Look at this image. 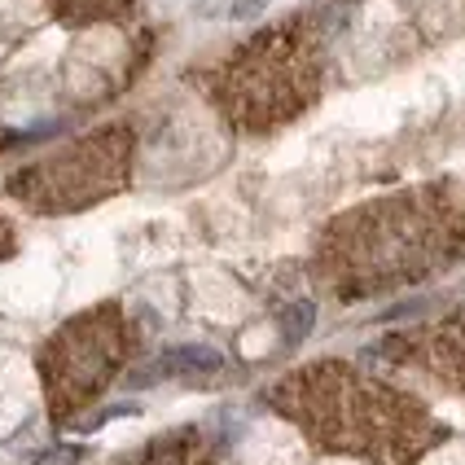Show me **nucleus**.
Here are the masks:
<instances>
[{"label":"nucleus","instance_id":"obj_1","mask_svg":"<svg viewBox=\"0 0 465 465\" xmlns=\"http://www.w3.org/2000/svg\"><path fill=\"white\" fill-rule=\"evenodd\" d=\"M465 255V211L448 189H413L347 211L321 237V277L342 294L421 282Z\"/></svg>","mask_w":465,"mask_h":465},{"label":"nucleus","instance_id":"obj_2","mask_svg":"<svg viewBox=\"0 0 465 465\" xmlns=\"http://www.w3.org/2000/svg\"><path fill=\"white\" fill-rule=\"evenodd\" d=\"M290 421L330 452H356L373 465H413L440 426L430 413L387 382H373L347 364H312L268 395Z\"/></svg>","mask_w":465,"mask_h":465},{"label":"nucleus","instance_id":"obj_3","mask_svg":"<svg viewBox=\"0 0 465 465\" xmlns=\"http://www.w3.org/2000/svg\"><path fill=\"white\" fill-rule=\"evenodd\" d=\"M211 102L242 132H268L308 110L321 88V49L303 23L255 35L207 79Z\"/></svg>","mask_w":465,"mask_h":465},{"label":"nucleus","instance_id":"obj_4","mask_svg":"<svg viewBox=\"0 0 465 465\" xmlns=\"http://www.w3.org/2000/svg\"><path fill=\"white\" fill-rule=\"evenodd\" d=\"M132 172V132L105 128L88 141L66 145L62 154L31 163L26 172H18L9 181V193L26 203L31 211H84L93 203H102L110 193H119L128 184Z\"/></svg>","mask_w":465,"mask_h":465},{"label":"nucleus","instance_id":"obj_5","mask_svg":"<svg viewBox=\"0 0 465 465\" xmlns=\"http://www.w3.org/2000/svg\"><path fill=\"white\" fill-rule=\"evenodd\" d=\"M124 356H128V325L114 303L66 321L40 347V378H45L53 413L71 417L88 400H97L114 382Z\"/></svg>","mask_w":465,"mask_h":465},{"label":"nucleus","instance_id":"obj_6","mask_svg":"<svg viewBox=\"0 0 465 465\" xmlns=\"http://www.w3.org/2000/svg\"><path fill=\"white\" fill-rule=\"evenodd\" d=\"M400 361H417L430 369L443 387L465 391V316H452L426 334H413V342H400Z\"/></svg>","mask_w":465,"mask_h":465},{"label":"nucleus","instance_id":"obj_7","mask_svg":"<svg viewBox=\"0 0 465 465\" xmlns=\"http://www.w3.org/2000/svg\"><path fill=\"white\" fill-rule=\"evenodd\" d=\"M224 369V356L211 351V347H176V351H163L150 369H145V382L158 378H184V373H215Z\"/></svg>","mask_w":465,"mask_h":465},{"label":"nucleus","instance_id":"obj_8","mask_svg":"<svg viewBox=\"0 0 465 465\" xmlns=\"http://www.w3.org/2000/svg\"><path fill=\"white\" fill-rule=\"evenodd\" d=\"M57 9V18L71 26H84V23H105V18H119L128 9L132 0H49Z\"/></svg>","mask_w":465,"mask_h":465},{"label":"nucleus","instance_id":"obj_9","mask_svg":"<svg viewBox=\"0 0 465 465\" xmlns=\"http://www.w3.org/2000/svg\"><path fill=\"white\" fill-rule=\"evenodd\" d=\"M128 465H211V457L193 440H167V443H154L150 452H141Z\"/></svg>","mask_w":465,"mask_h":465},{"label":"nucleus","instance_id":"obj_10","mask_svg":"<svg viewBox=\"0 0 465 465\" xmlns=\"http://www.w3.org/2000/svg\"><path fill=\"white\" fill-rule=\"evenodd\" d=\"M308 330H312V303H294L290 316H285V338H290V342H299Z\"/></svg>","mask_w":465,"mask_h":465},{"label":"nucleus","instance_id":"obj_11","mask_svg":"<svg viewBox=\"0 0 465 465\" xmlns=\"http://www.w3.org/2000/svg\"><path fill=\"white\" fill-rule=\"evenodd\" d=\"M35 465H79V448H49L35 457Z\"/></svg>","mask_w":465,"mask_h":465},{"label":"nucleus","instance_id":"obj_12","mask_svg":"<svg viewBox=\"0 0 465 465\" xmlns=\"http://www.w3.org/2000/svg\"><path fill=\"white\" fill-rule=\"evenodd\" d=\"M5 255H14V229L0 220V259H5Z\"/></svg>","mask_w":465,"mask_h":465}]
</instances>
